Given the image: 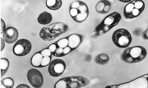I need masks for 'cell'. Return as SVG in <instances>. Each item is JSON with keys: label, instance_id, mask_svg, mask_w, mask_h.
Here are the masks:
<instances>
[{"label": "cell", "instance_id": "obj_1", "mask_svg": "<svg viewBox=\"0 0 148 88\" xmlns=\"http://www.w3.org/2000/svg\"><path fill=\"white\" fill-rule=\"evenodd\" d=\"M69 27L66 23L58 22L52 23L44 27L40 30L41 38L45 41H51L55 39L61 35L68 31Z\"/></svg>", "mask_w": 148, "mask_h": 88}, {"label": "cell", "instance_id": "obj_2", "mask_svg": "<svg viewBox=\"0 0 148 88\" xmlns=\"http://www.w3.org/2000/svg\"><path fill=\"white\" fill-rule=\"evenodd\" d=\"M121 19V15L116 12L108 15L95 29V37H99L106 33L118 25Z\"/></svg>", "mask_w": 148, "mask_h": 88}, {"label": "cell", "instance_id": "obj_3", "mask_svg": "<svg viewBox=\"0 0 148 88\" xmlns=\"http://www.w3.org/2000/svg\"><path fill=\"white\" fill-rule=\"evenodd\" d=\"M147 55V51L145 48L140 46H136L125 49L121 55V58L125 63L132 64L143 61Z\"/></svg>", "mask_w": 148, "mask_h": 88}, {"label": "cell", "instance_id": "obj_4", "mask_svg": "<svg viewBox=\"0 0 148 88\" xmlns=\"http://www.w3.org/2000/svg\"><path fill=\"white\" fill-rule=\"evenodd\" d=\"M90 81L82 76L64 77L59 80L54 85L55 88H80L88 85Z\"/></svg>", "mask_w": 148, "mask_h": 88}, {"label": "cell", "instance_id": "obj_5", "mask_svg": "<svg viewBox=\"0 0 148 88\" xmlns=\"http://www.w3.org/2000/svg\"><path fill=\"white\" fill-rule=\"evenodd\" d=\"M112 41L117 47L121 48L127 47L131 44L132 37L131 34L126 29H119L114 32Z\"/></svg>", "mask_w": 148, "mask_h": 88}, {"label": "cell", "instance_id": "obj_6", "mask_svg": "<svg viewBox=\"0 0 148 88\" xmlns=\"http://www.w3.org/2000/svg\"><path fill=\"white\" fill-rule=\"evenodd\" d=\"M32 44L28 40L21 39L18 41L13 47V51L16 56L22 57L29 53L31 50Z\"/></svg>", "mask_w": 148, "mask_h": 88}, {"label": "cell", "instance_id": "obj_7", "mask_svg": "<svg viewBox=\"0 0 148 88\" xmlns=\"http://www.w3.org/2000/svg\"><path fill=\"white\" fill-rule=\"evenodd\" d=\"M66 64L62 60L57 59L52 61L48 67V71L51 76L54 77L61 76L66 70Z\"/></svg>", "mask_w": 148, "mask_h": 88}, {"label": "cell", "instance_id": "obj_8", "mask_svg": "<svg viewBox=\"0 0 148 88\" xmlns=\"http://www.w3.org/2000/svg\"><path fill=\"white\" fill-rule=\"evenodd\" d=\"M27 78L29 83L35 88H40L43 84V78L42 74L35 69H31L27 73Z\"/></svg>", "mask_w": 148, "mask_h": 88}, {"label": "cell", "instance_id": "obj_9", "mask_svg": "<svg viewBox=\"0 0 148 88\" xmlns=\"http://www.w3.org/2000/svg\"><path fill=\"white\" fill-rule=\"evenodd\" d=\"M18 33L17 29L12 27H9L5 30L3 33V38L8 44L15 43L18 38Z\"/></svg>", "mask_w": 148, "mask_h": 88}, {"label": "cell", "instance_id": "obj_10", "mask_svg": "<svg viewBox=\"0 0 148 88\" xmlns=\"http://www.w3.org/2000/svg\"><path fill=\"white\" fill-rule=\"evenodd\" d=\"M69 42V46L73 50H75L82 43L84 37L82 35L77 34H72L67 37Z\"/></svg>", "mask_w": 148, "mask_h": 88}, {"label": "cell", "instance_id": "obj_11", "mask_svg": "<svg viewBox=\"0 0 148 88\" xmlns=\"http://www.w3.org/2000/svg\"><path fill=\"white\" fill-rule=\"evenodd\" d=\"M111 8V3L109 1L103 0L99 1L96 5V11L101 14H105L109 12Z\"/></svg>", "mask_w": 148, "mask_h": 88}, {"label": "cell", "instance_id": "obj_12", "mask_svg": "<svg viewBox=\"0 0 148 88\" xmlns=\"http://www.w3.org/2000/svg\"><path fill=\"white\" fill-rule=\"evenodd\" d=\"M69 8H74L76 9L77 11L78 15L89 13V10L87 5L82 1H73L71 3Z\"/></svg>", "mask_w": 148, "mask_h": 88}, {"label": "cell", "instance_id": "obj_13", "mask_svg": "<svg viewBox=\"0 0 148 88\" xmlns=\"http://www.w3.org/2000/svg\"><path fill=\"white\" fill-rule=\"evenodd\" d=\"M53 20L52 15L47 12H45L39 15L38 21L40 24L47 25L50 23Z\"/></svg>", "mask_w": 148, "mask_h": 88}, {"label": "cell", "instance_id": "obj_14", "mask_svg": "<svg viewBox=\"0 0 148 88\" xmlns=\"http://www.w3.org/2000/svg\"><path fill=\"white\" fill-rule=\"evenodd\" d=\"M94 60L96 63L99 65H105L109 62L110 57L106 53H101L96 56Z\"/></svg>", "mask_w": 148, "mask_h": 88}, {"label": "cell", "instance_id": "obj_15", "mask_svg": "<svg viewBox=\"0 0 148 88\" xmlns=\"http://www.w3.org/2000/svg\"><path fill=\"white\" fill-rule=\"evenodd\" d=\"M46 5L48 9L56 10L60 9L62 6V1L61 0H47Z\"/></svg>", "mask_w": 148, "mask_h": 88}, {"label": "cell", "instance_id": "obj_16", "mask_svg": "<svg viewBox=\"0 0 148 88\" xmlns=\"http://www.w3.org/2000/svg\"><path fill=\"white\" fill-rule=\"evenodd\" d=\"M43 57V56L40 52L35 54L31 60L32 65L35 67L41 68V60Z\"/></svg>", "mask_w": 148, "mask_h": 88}, {"label": "cell", "instance_id": "obj_17", "mask_svg": "<svg viewBox=\"0 0 148 88\" xmlns=\"http://www.w3.org/2000/svg\"><path fill=\"white\" fill-rule=\"evenodd\" d=\"M9 66V62L8 59L2 58L1 59V77H3L7 71Z\"/></svg>", "mask_w": 148, "mask_h": 88}, {"label": "cell", "instance_id": "obj_18", "mask_svg": "<svg viewBox=\"0 0 148 88\" xmlns=\"http://www.w3.org/2000/svg\"><path fill=\"white\" fill-rule=\"evenodd\" d=\"M1 85L7 88H12L14 86V80L11 77H7L3 79L1 81Z\"/></svg>", "mask_w": 148, "mask_h": 88}, {"label": "cell", "instance_id": "obj_19", "mask_svg": "<svg viewBox=\"0 0 148 88\" xmlns=\"http://www.w3.org/2000/svg\"><path fill=\"white\" fill-rule=\"evenodd\" d=\"M57 47H60L64 49L69 45V41L67 37L61 39L55 43Z\"/></svg>", "mask_w": 148, "mask_h": 88}, {"label": "cell", "instance_id": "obj_20", "mask_svg": "<svg viewBox=\"0 0 148 88\" xmlns=\"http://www.w3.org/2000/svg\"><path fill=\"white\" fill-rule=\"evenodd\" d=\"M88 14L89 13H86L83 14L78 15L75 17L72 18L75 22L77 23H81L86 20L88 16Z\"/></svg>", "mask_w": 148, "mask_h": 88}, {"label": "cell", "instance_id": "obj_21", "mask_svg": "<svg viewBox=\"0 0 148 88\" xmlns=\"http://www.w3.org/2000/svg\"><path fill=\"white\" fill-rule=\"evenodd\" d=\"M51 57H44L42 58L41 62V68L44 67L51 63Z\"/></svg>", "mask_w": 148, "mask_h": 88}, {"label": "cell", "instance_id": "obj_22", "mask_svg": "<svg viewBox=\"0 0 148 88\" xmlns=\"http://www.w3.org/2000/svg\"><path fill=\"white\" fill-rule=\"evenodd\" d=\"M63 49H62V48L57 47L56 50L52 54L56 57H64L65 56L64 55L63 53Z\"/></svg>", "mask_w": 148, "mask_h": 88}, {"label": "cell", "instance_id": "obj_23", "mask_svg": "<svg viewBox=\"0 0 148 88\" xmlns=\"http://www.w3.org/2000/svg\"><path fill=\"white\" fill-rule=\"evenodd\" d=\"M42 55L43 57H51L52 56V52L48 48H46L39 51Z\"/></svg>", "mask_w": 148, "mask_h": 88}, {"label": "cell", "instance_id": "obj_24", "mask_svg": "<svg viewBox=\"0 0 148 88\" xmlns=\"http://www.w3.org/2000/svg\"><path fill=\"white\" fill-rule=\"evenodd\" d=\"M72 51H73V50H72L71 48L68 46L64 48L63 53L64 55L65 56L69 54Z\"/></svg>", "mask_w": 148, "mask_h": 88}, {"label": "cell", "instance_id": "obj_25", "mask_svg": "<svg viewBox=\"0 0 148 88\" xmlns=\"http://www.w3.org/2000/svg\"><path fill=\"white\" fill-rule=\"evenodd\" d=\"M134 35L135 36H139L142 34V30L140 28H137L135 29L133 32Z\"/></svg>", "mask_w": 148, "mask_h": 88}, {"label": "cell", "instance_id": "obj_26", "mask_svg": "<svg viewBox=\"0 0 148 88\" xmlns=\"http://www.w3.org/2000/svg\"><path fill=\"white\" fill-rule=\"evenodd\" d=\"M57 48V47L56 45V44L55 43L50 45L48 47V49L50 50L51 51L52 53L56 50Z\"/></svg>", "mask_w": 148, "mask_h": 88}, {"label": "cell", "instance_id": "obj_27", "mask_svg": "<svg viewBox=\"0 0 148 88\" xmlns=\"http://www.w3.org/2000/svg\"><path fill=\"white\" fill-rule=\"evenodd\" d=\"M5 24L4 21L1 19V33L2 34L5 30Z\"/></svg>", "mask_w": 148, "mask_h": 88}, {"label": "cell", "instance_id": "obj_28", "mask_svg": "<svg viewBox=\"0 0 148 88\" xmlns=\"http://www.w3.org/2000/svg\"><path fill=\"white\" fill-rule=\"evenodd\" d=\"M148 29H147L143 34V38L145 40H148Z\"/></svg>", "mask_w": 148, "mask_h": 88}, {"label": "cell", "instance_id": "obj_29", "mask_svg": "<svg viewBox=\"0 0 148 88\" xmlns=\"http://www.w3.org/2000/svg\"><path fill=\"white\" fill-rule=\"evenodd\" d=\"M5 47V43L4 41L2 38H1V50L2 51L3 49H4Z\"/></svg>", "mask_w": 148, "mask_h": 88}, {"label": "cell", "instance_id": "obj_30", "mask_svg": "<svg viewBox=\"0 0 148 88\" xmlns=\"http://www.w3.org/2000/svg\"><path fill=\"white\" fill-rule=\"evenodd\" d=\"M17 88H29L30 87L29 86H28V85H25V84H21V85H18L16 87Z\"/></svg>", "mask_w": 148, "mask_h": 88}, {"label": "cell", "instance_id": "obj_31", "mask_svg": "<svg viewBox=\"0 0 148 88\" xmlns=\"http://www.w3.org/2000/svg\"><path fill=\"white\" fill-rule=\"evenodd\" d=\"M119 1H121V2H131V1H124V0H119Z\"/></svg>", "mask_w": 148, "mask_h": 88}]
</instances>
